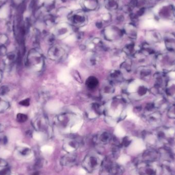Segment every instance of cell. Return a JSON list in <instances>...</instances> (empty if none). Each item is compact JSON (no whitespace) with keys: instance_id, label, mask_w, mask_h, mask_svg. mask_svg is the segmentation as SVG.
I'll use <instances>...</instances> for the list:
<instances>
[{"instance_id":"cell-1","label":"cell","mask_w":175,"mask_h":175,"mask_svg":"<svg viewBox=\"0 0 175 175\" xmlns=\"http://www.w3.org/2000/svg\"><path fill=\"white\" fill-rule=\"evenodd\" d=\"M103 161V158L100 154L91 152L85 156L82 162V166L87 171L93 173L100 169Z\"/></svg>"},{"instance_id":"cell-2","label":"cell","mask_w":175,"mask_h":175,"mask_svg":"<svg viewBox=\"0 0 175 175\" xmlns=\"http://www.w3.org/2000/svg\"><path fill=\"white\" fill-rule=\"evenodd\" d=\"M123 172L122 167L110 158L103 159L100 168V175H120Z\"/></svg>"},{"instance_id":"cell-3","label":"cell","mask_w":175,"mask_h":175,"mask_svg":"<svg viewBox=\"0 0 175 175\" xmlns=\"http://www.w3.org/2000/svg\"><path fill=\"white\" fill-rule=\"evenodd\" d=\"M42 55L35 49H32L28 54L27 64L32 70L39 71L42 68L43 65Z\"/></svg>"},{"instance_id":"cell-4","label":"cell","mask_w":175,"mask_h":175,"mask_svg":"<svg viewBox=\"0 0 175 175\" xmlns=\"http://www.w3.org/2000/svg\"><path fill=\"white\" fill-rule=\"evenodd\" d=\"M65 54V50L64 48L59 46L55 45L50 48L48 52V56L50 59L54 60H59Z\"/></svg>"},{"instance_id":"cell-5","label":"cell","mask_w":175,"mask_h":175,"mask_svg":"<svg viewBox=\"0 0 175 175\" xmlns=\"http://www.w3.org/2000/svg\"><path fill=\"white\" fill-rule=\"evenodd\" d=\"M79 147V143L78 141L70 139L67 140L63 144V147L64 151L69 153H73L77 150Z\"/></svg>"},{"instance_id":"cell-6","label":"cell","mask_w":175,"mask_h":175,"mask_svg":"<svg viewBox=\"0 0 175 175\" xmlns=\"http://www.w3.org/2000/svg\"><path fill=\"white\" fill-rule=\"evenodd\" d=\"M77 160V157L75 154L69 153L65 155L61 159V164L66 166H72L75 164Z\"/></svg>"},{"instance_id":"cell-7","label":"cell","mask_w":175,"mask_h":175,"mask_svg":"<svg viewBox=\"0 0 175 175\" xmlns=\"http://www.w3.org/2000/svg\"><path fill=\"white\" fill-rule=\"evenodd\" d=\"M33 124L34 127L37 131L44 130L45 128L47 127V122L42 116L36 118Z\"/></svg>"},{"instance_id":"cell-8","label":"cell","mask_w":175,"mask_h":175,"mask_svg":"<svg viewBox=\"0 0 175 175\" xmlns=\"http://www.w3.org/2000/svg\"><path fill=\"white\" fill-rule=\"evenodd\" d=\"M165 44L167 49L170 52H174L175 51V36L171 34L165 37Z\"/></svg>"},{"instance_id":"cell-9","label":"cell","mask_w":175,"mask_h":175,"mask_svg":"<svg viewBox=\"0 0 175 175\" xmlns=\"http://www.w3.org/2000/svg\"><path fill=\"white\" fill-rule=\"evenodd\" d=\"M111 139L112 137L109 133L103 132L96 137V141L99 144H105L110 142Z\"/></svg>"},{"instance_id":"cell-10","label":"cell","mask_w":175,"mask_h":175,"mask_svg":"<svg viewBox=\"0 0 175 175\" xmlns=\"http://www.w3.org/2000/svg\"><path fill=\"white\" fill-rule=\"evenodd\" d=\"M15 59H16L15 54L13 53H9L5 55L4 59V63L7 66H10L14 63Z\"/></svg>"},{"instance_id":"cell-11","label":"cell","mask_w":175,"mask_h":175,"mask_svg":"<svg viewBox=\"0 0 175 175\" xmlns=\"http://www.w3.org/2000/svg\"><path fill=\"white\" fill-rule=\"evenodd\" d=\"M86 83H87V86L89 88L93 89L95 88L97 86L98 81L96 78L94 77H90L87 79Z\"/></svg>"},{"instance_id":"cell-12","label":"cell","mask_w":175,"mask_h":175,"mask_svg":"<svg viewBox=\"0 0 175 175\" xmlns=\"http://www.w3.org/2000/svg\"><path fill=\"white\" fill-rule=\"evenodd\" d=\"M73 21L76 24H83L85 22V17L83 15H75L73 17Z\"/></svg>"},{"instance_id":"cell-13","label":"cell","mask_w":175,"mask_h":175,"mask_svg":"<svg viewBox=\"0 0 175 175\" xmlns=\"http://www.w3.org/2000/svg\"><path fill=\"white\" fill-rule=\"evenodd\" d=\"M9 107V103L7 101L0 98V113L4 112Z\"/></svg>"},{"instance_id":"cell-14","label":"cell","mask_w":175,"mask_h":175,"mask_svg":"<svg viewBox=\"0 0 175 175\" xmlns=\"http://www.w3.org/2000/svg\"><path fill=\"white\" fill-rule=\"evenodd\" d=\"M18 152L21 155L23 156H28V155H29L30 153H31V150L28 147H18Z\"/></svg>"},{"instance_id":"cell-15","label":"cell","mask_w":175,"mask_h":175,"mask_svg":"<svg viewBox=\"0 0 175 175\" xmlns=\"http://www.w3.org/2000/svg\"><path fill=\"white\" fill-rule=\"evenodd\" d=\"M171 14V10L170 8H164L161 11L160 15L161 17L164 18H169Z\"/></svg>"},{"instance_id":"cell-16","label":"cell","mask_w":175,"mask_h":175,"mask_svg":"<svg viewBox=\"0 0 175 175\" xmlns=\"http://www.w3.org/2000/svg\"><path fill=\"white\" fill-rule=\"evenodd\" d=\"M27 116L22 113H19L17 115V119L19 122H24L27 120Z\"/></svg>"},{"instance_id":"cell-17","label":"cell","mask_w":175,"mask_h":175,"mask_svg":"<svg viewBox=\"0 0 175 175\" xmlns=\"http://www.w3.org/2000/svg\"><path fill=\"white\" fill-rule=\"evenodd\" d=\"M108 5L110 7V8L115 9L117 7V3L115 0H108Z\"/></svg>"},{"instance_id":"cell-18","label":"cell","mask_w":175,"mask_h":175,"mask_svg":"<svg viewBox=\"0 0 175 175\" xmlns=\"http://www.w3.org/2000/svg\"><path fill=\"white\" fill-rule=\"evenodd\" d=\"M7 41V37L6 35H0V46H4V44Z\"/></svg>"},{"instance_id":"cell-19","label":"cell","mask_w":175,"mask_h":175,"mask_svg":"<svg viewBox=\"0 0 175 175\" xmlns=\"http://www.w3.org/2000/svg\"><path fill=\"white\" fill-rule=\"evenodd\" d=\"M9 171V168L7 167L3 168L2 170H0V175H7Z\"/></svg>"},{"instance_id":"cell-20","label":"cell","mask_w":175,"mask_h":175,"mask_svg":"<svg viewBox=\"0 0 175 175\" xmlns=\"http://www.w3.org/2000/svg\"><path fill=\"white\" fill-rule=\"evenodd\" d=\"M29 100L28 99L27 100H23L22 101H21L20 103V104L21 105H23V106H28L29 105Z\"/></svg>"},{"instance_id":"cell-21","label":"cell","mask_w":175,"mask_h":175,"mask_svg":"<svg viewBox=\"0 0 175 175\" xmlns=\"http://www.w3.org/2000/svg\"><path fill=\"white\" fill-rule=\"evenodd\" d=\"M8 91V87L6 86H3L1 89V93L2 94H5Z\"/></svg>"},{"instance_id":"cell-22","label":"cell","mask_w":175,"mask_h":175,"mask_svg":"<svg viewBox=\"0 0 175 175\" xmlns=\"http://www.w3.org/2000/svg\"><path fill=\"white\" fill-rule=\"evenodd\" d=\"M7 165V162L2 159H0V168H5Z\"/></svg>"},{"instance_id":"cell-23","label":"cell","mask_w":175,"mask_h":175,"mask_svg":"<svg viewBox=\"0 0 175 175\" xmlns=\"http://www.w3.org/2000/svg\"><path fill=\"white\" fill-rule=\"evenodd\" d=\"M2 72H1V71L0 70V81H1V79H2Z\"/></svg>"},{"instance_id":"cell-24","label":"cell","mask_w":175,"mask_h":175,"mask_svg":"<svg viewBox=\"0 0 175 175\" xmlns=\"http://www.w3.org/2000/svg\"><path fill=\"white\" fill-rule=\"evenodd\" d=\"M32 175H39V173L37 171H35V173H34L32 174Z\"/></svg>"},{"instance_id":"cell-25","label":"cell","mask_w":175,"mask_h":175,"mask_svg":"<svg viewBox=\"0 0 175 175\" xmlns=\"http://www.w3.org/2000/svg\"><path fill=\"white\" fill-rule=\"evenodd\" d=\"M2 131H3V127H2V125L0 124V133L2 132Z\"/></svg>"}]
</instances>
